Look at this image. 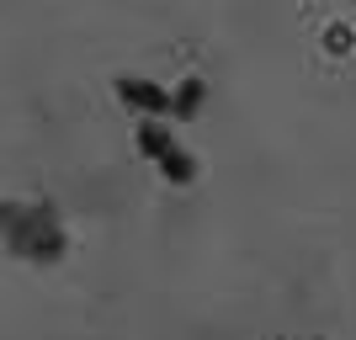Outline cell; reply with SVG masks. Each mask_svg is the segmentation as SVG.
I'll list each match as a JSON object with an SVG mask.
<instances>
[{"instance_id": "cell-1", "label": "cell", "mask_w": 356, "mask_h": 340, "mask_svg": "<svg viewBox=\"0 0 356 340\" xmlns=\"http://www.w3.org/2000/svg\"><path fill=\"white\" fill-rule=\"evenodd\" d=\"M0 229L11 239V250L32 255V261H59L64 255V234H59V223H54V207L0 202Z\"/></svg>"}, {"instance_id": "cell-2", "label": "cell", "mask_w": 356, "mask_h": 340, "mask_svg": "<svg viewBox=\"0 0 356 340\" xmlns=\"http://www.w3.org/2000/svg\"><path fill=\"white\" fill-rule=\"evenodd\" d=\"M138 149H144L149 160L165 170V181H176V186L197 181V160H192V154H186V149H181L170 133H165V128H154L149 118H144V128H138Z\"/></svg>"}, {"instance_id": "cell-3", "label": "cell", "mask_w": 356, "mask_h": 340, "mask_svg": "<svg viewBox=\"0 0 356 340\" xmlns=\"http://www.w3.org/2000/svg\"><path fill=\"white\" fill-rule=\"evenodd\" d=\"M118 96L134 112H144V118H154V112H170V90L154 86V80H138V74H122L118 80Z\"/></svg>"}, {"instance_id": "cell-4", "label": "cell", "mask_w": 356, "mask_h": 340, "mask_svg": "<svg viewBox=\"0 0 356 340\" xmlns=\"http://www.w3.org/2000/svg\"><path fill=\"white\" fill-rule=\"evenodd\" d=\"M197 106H202V80H186V86L170 96V112H176V118H197Z\"/></svg>"}]
</instances>
